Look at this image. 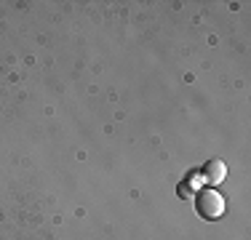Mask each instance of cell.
Instances as JSON below:
<instances>
[{"label": "cell", "mask_w": 251, "mask_h": 240, "mask_svg": "<svg viewBox=\"0 0 251 240\" xmlns=\"http://www.w3.org/2000/svg\"><path fill=\"white\" fill-rule=\"evenodd\" d=\"M195 208H198V214L203 216V219L214 221V219H219V216L225 214V197L214 187H206V190H201L198 195H195Z\"/></svg>", "instance_id": "1"}, {"label": "cell", "mask_w": 251, "mask_h": 240, "mask_svg": "<svg viewBox=\"0 0 251 240\" xmlns=\"http://www.w3.org/2000/svg\"><path fill=\"white\" fill-rule=\"evenodd\" d=\"M225 176H227V166H225V160L211 158L206 166H203V179H206L208 184H219V182H225Z\"/></svg>", "instance_id": "2"}]
</instances>
